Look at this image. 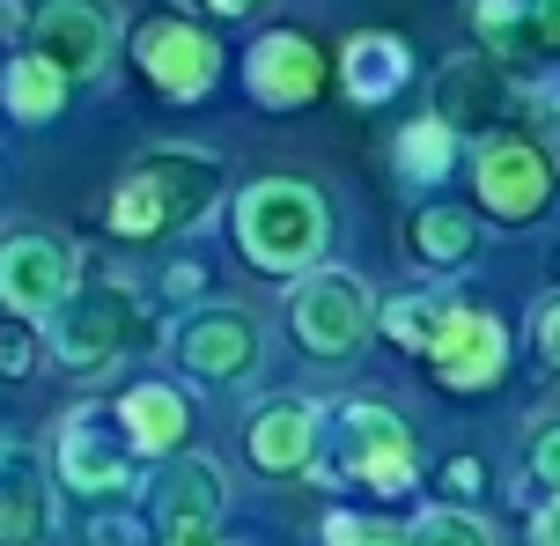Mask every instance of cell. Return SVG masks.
I'll return each instance as SVG.
<instances>
[{"label": "cell", "instance_id": "cell-1", "mask_svg": "<svg viewBox=\"0 0 560 546\" xmlns=\"http://www.w3.org/2000/svg\"><path fill=\"white\" fill-rule=\"evenodd\" d=\"M229 193V171L207 148H155L112 185V230L118 236H177L199 230Z\"/></svg>", "mask_w": 560, "mask_h": 546}, {"label": "cell", "instance_id": "cell-2", "mask_svg": "<svg viewBox=\"0 0 560 546\" xmlns=\"http://www.w3.org/2000/svg\"><path fill=\"white\" fill-rule=\"evenodd\" d=\"M325 236H332L325 200L310 193L303 177H258L252 193L236 200V244L266 274H303L325 252Z\"/></svg>", "mask_w": 560, "mask_h": 546}, {"label": "cell", "instance_id": "cell-3", "mask_svg": "<svg viewBox=\"0 0 560 546\" xmlns=\"http://www.w3.org/2000/svg\"><path fill=\"white\" fill-rule=\"evenodd\" d=\"M140 325L148 317H140L133 281H118V274L82 281L52 311V362L59 370H112L126 347H140Z\"/></svg>", "mask_w": 560, "mask_h": 546}, {"label": "cell", "instance_id": "cell-4", "mask_svg": "<svg viewBox=\"0 0 560 546\" xmlns=\"http://www.w3.org/2000/svg\"><path fill=\"white\" fill-rule=\"evenodd\" d=\"M325 429H332V465L347 473V480H369V488L384 495H406L420 480L413 465V429L398 421L392 406H339V414H325Z\"/></svg>", "mask_w": 560, "mask_h": 546}, {"label": "cell", "instance_id": "cell-5", "mask_svg": "<svg viewBox=\"0 0 560 546\" xmlns=\"http://www.w3.org/2000/svg\"><path fill=\"white\" fill-rule=\"evenodd\" d=\"M288 325H295V340H303L317 362H347V355L369 340L376 303H369V288L354 281V274H310V281H295V295H288Z\"/></svg>", "mask_w": 560, "mask_h": 546}, {"label": "cell", "instance_id": "cell-6", "mask_svg": "<svg viewBox=\"0 0 560 546\" xmlns=\"http://www.w3.org/2000/svg\"><path fill=\"white\" fill-rule=\"evenodd\" d=\"M516 74H509L494 53H465L450 59L443 74H435V118H443L450 133H487V141H502V126L516 118Z\"/></svg>", "mask_w": 560, "mask_h": 546}, {"label": "cell", "instance_id": "cell-7", "mask_svg": "<svg viewBox=\"0 0 560 546\" xmlns=\"http://www.w3.org/2000/svg\"><path fill=\"white\" fill-rule=\"evenodd\" d=\"M479 207L487 214H502L509 230H524L538 222L546 207H553V155L524 133H502V141L479 148Z\"/></svg>", "mask_w": 560, "mask_h": 546}, {"label": "cell", "instance_id": "cell-8", "mask_svg": "<svg viewBox=\"0 0 560 546\" xmlns=\"http://www.w3.org/2000/svg\"><path fill=\"white\" fill-rule=\"evenodd\" d=\"M133 59H140V74H148V82L163 89V96H177V104H199L207 89L222 82V45H214L207 30H192L185 15L140 23Z\"/></svg>", "mask_w": 560, "mask_h": 546}, {"label": "cell", "instance_id": "cell-9", "mask_svg": "<svg viewBox=\"0 0 560 546\" xmlns=\"http://www.w3.org/2000/svg\"><path fill=\"white\" fill-rule=\"evenodd\" d=\"M222 510H229L222 465L170 458V473L155 480V532H163V546H222Z\"/></svg>", "mask_w": 560, "mask_h": 546}, {"label": "cell", "instance_id": "cell-10", "mask_svg": "<svg viewBox=\"0 0 560 546\" xmlns=\"http://www.w3.org/2000/svg\"><path fill=\"white\" fill-rule=\"evenodd\" d=\"M67 295H74V252H67L59 236L23 230V236L0 244V303H8V317L37 325V317L59 311Z\"/></svg>", "mask_w": 560, "mask_h": 546}, {"label": "cell", "instance_id": "cell-11", "mask_svg": "<svg viewBox=\"0 0 560 546\" xmlns=\"http://www.w3.org/2000/svg\"><path fill=\"white\" fill-rule=\"evenodd\" d=\"M177 362L207 384H244L258 370V317L236 303H207L177 325Z\"/></svg>", "mask_w": 560, "mask_h": 546}, {"label": "cell", "instance_id": "cell-12", "mask_svg": "<svg viewBox=\"0 0 560 546\" xmlns=\"http://www.w3.org/2000/svg\"><path fill=\"white\" fill-rule=\"evenodd\" d=\"M428 370H435V384L443 392H487V384H502L509 370V333L502 317L487 311H450V325L435 333V347H428Z\"/></svg>", "mask_w": 560, "mask_h": 546}, {"label": "cell", "instance_id": "cell-13", "mask_svg": "<svg viewBox=\"0 0 560 546\" xmlns=\"http://www.w3.org/2000/svg\"><path fill=\"white\" fill-rule=\"evenodd\" d=\"M59 473H67V488H82V495H118L133 480V443H126L118 421L82 406V414L59 421Z\"/></svg>", "mask_w": 560, "mask_h": 546}, {"label": "cell", "instance_id": "cell-14", "mask_svg": "<svg viewBox=\"0 0 560 546\" xmlns=\"http://www.w3.org/2000/svg\"><path fill=\"white\" fill-rule=\"evenodd\" d=\"M30 45H37V59L52 67L59 82H96L104 59H112V15L59 0V8H45V15L30 23Z\"/></svg>", "mask_w": 560, "mask_h": 546}, {"label": "cell", "instance_id": "cell-15", "mask_svg": "<svg viewBox=\"0 0 560 546\" xmlns=\"http://www.w3.org/2000/svg\"><path fill=\"white\" fill-rule=\"evenodd\" d=\"M317 435H325V414L310 399H273L252 414V429H244V451L266 480H295L317 465Z\"/></svg>", "mask_w": 560, "mask_h": 546}, {"label": "cell", "instance_id": "cell-16", "mask_svg": "<svg viewBox=\"0 0 560 546\" xmlns=\"http://www.w3.org/2000/svg\"><path fill=\"white\" fill-rule=\"evenodd\" d=\"M244 82H252L258 104L295 112V104H310L325 89V59H317V45H310L303 30H266L252 45V59H244Z\"/></svg>", "mask_w": 560, "mask_h": 546}, {"label": "cell", "instance_id": "cell-17", "mask_svg": "<svg viewBox=\"0 0 560 546\" xmlns=\"http://www.w3.org/2000/svg\"><path fill=\"white\" fill-rule=\"evenodd\" d=\"M118 429L133 443V458H177L185 435H192V406H185V392H170V384H133L118 399Z\"/></svg>", "mask_w": 560, "mask_h": 546}, {"label": "cell", "instance_id": "cell-18", "mask_svg": "<svg viewBox=\"0 0 560 546\" xmlns=\"http://www.w3.org/2000/svg\"><path fill=\"white\" fill-rule=\"evenodd\" d=\"M406 74H413V53L392 30H362V37L339 45V89L354 104H392L398 89H406Z\"/></svg>", "mask_w": 560, "mask_h": 546}, {"label": "cell", "instance_id": "cell-19", "mask_svg": "<svg viewBox=\"0 0 560 546\" xmlns=\"http://www.w3.org/2000/svg\"><path fill=\"white\" fill-rule=\"evenodd\" d=\"M52 532V488H45V473L23 458L0 465V546H45Z\"/></svg>", "mask_w": 560, "mask_h": 546}, {"label": "cell", "instance_id": "cell-20", "mask_svg": "<svg viewBox=\"0 0 560 546\" xmlns=\"http://www.w3.org/2000/svg\"><path fill=\"white\" fill-rule=\"evenodd\" d=\"M0 104L23 118V126H45V118H59V104H67V82H59L37 53H23V59H8V74H0Z\"/></svg>", "mask_w": 560, "mask_h": 546}, {"label": "cell", "instance_id": "cell-21", "mask_svg": "<svg viewBox=\"0 0 560 546\" xmlns=\"http://www.w3.org/2000/svg\"><path fill=\"white\" fill-rule=\"evenodd\" d=\"M472 244H479V222L465 214V207H428V214L413 222V252L428 266H465Z\"/></svg>", "mask_w": 560, "mask_h": 546}, {"label": "cell", "instance_id": "cell-22", "mask_svg": "<svg viewBox=\"0 0 560 546\" xmlns=\"http://www.w3.org/2000/svg\"><path fill=\"white\" fill-rule=\"evenodd\" d=\"M398 171L406 177H420V185H435V177L450 171V163H457V133H450L443 118L428 112V118H413V126H398Z\"/></svg>", "mask_w": 560, "mask_h": 546}, {"label": "cell", "instance_id": "cell-23", "mask_svg": "<svg viewBox=\"0 0 560 546\" xmlns=\"http://www.w3.org/2000/svg\"><path fill=\"white\" fill-rule=\"evenodd\" d=\"M450 295H398V303H384V333H392V347H413V355H428L435 347V333L450 325Z\"/></svg>", "mask_w": 560, "mask_h": 546}, {"label": "cell", "instance_id": "cell-24", "mask_svg": "<svg viewBox=\"0 0 560 546\" xmlns=\"http://www.w3.org/2000/svg\"><path fill=\"white\" fill-rule=\"evenodd\" d=\"M413 546H494V532L472 518V510H428L413 524Z\"/></svg>", "mask_w": 560, "mask_h": 546}, {"label": "cell", "instance_id": "cell-25", "mask_svg": "<svg viewBox=\"0 0 560 546\" xmlns=\"http://www.w3.org/2000/svg\"><path fill=\"white\" fill-rule=\"evenodd\" d=\"M325 546H413V532L392 518H347V510H332L325 518Z\"/></svg>", "mask_w": 560, "mask_h": 546}, {"label": "cell", "instance_id": "cell-26", "mask_svg": "<svg viewBox=\"0 0 560 546\" xmlns=\"http://www.w3.org/2000/svg\"><path fill=\"white\" fill-rule=\"evenodd\" d=\"M30 370H37V333L23 317H8L0 325V376H30Z\"/></svg>", "mask_w": 560, "mask_h": 546}, {"label": "cell", "instance_id": "cell-27", "mask_svg": "<svg viewBox=\"0 0 560 546\" xmlns=\"http://www.w3.org/2000/svg\"><path fill=\"white\" fill-rule=\"evenodd\" d=\"M532 480L546 495H560V421H538L532 429Z\"/></svg>", "mask_w": 560, "mask_h": 546}, {"label": "cell", "instance_id": "cell-28", "mask_svg": "<svg viewBox=\"0 0 560 546\" xmlns=\"http://www.w3.org/2000/svg\"><path fill=\"white\" fill-rule=\"evenodd\" d=\"M532 347H538V362L560 376V295H546V303H538V317H532Z\"/></svg>", "mask_w": 560, "mask_h": 546}, {"label": "cell", "instance_id": "cell-29", "mask_svg": "<svg viewBox=\"0 0 560 546\" xmlns=\"http://www.w3.org/2000/svg\"><path fill=\"white\" fill-rule=\"evenodd\" d=\"M532 30H538V53H560V0L532 8Z\"/></svg>", "mask_w": 560, "mask_h": 546}, {"label": "cell", "instance_id": "cell-30", "mask_svg": "<svg viewBox=\"0 0 560 546\" xmlns=\"http://www.w3.org/2000/svg\"><path fill=\"white\" fill-rule=\"evenodd\" d=\"M532 546H560V495L532 518Z\"/></svg>", "mask_w": 560, "mask_h": 546}, {"label": "cell", "instance_id": "cell-31", "mask_svg": "<svg viewBox=\"0 0 560 546\" xmlns=\"http://www.w3.org/2000/svg\"><path fill=\"white\" fill-rule=\"evenodd\" d=\"M443 488H450V495H479V465H472V458H450Z\"/></svg>", "mask_w": 560, "mask_h": 546}]
</instances>
